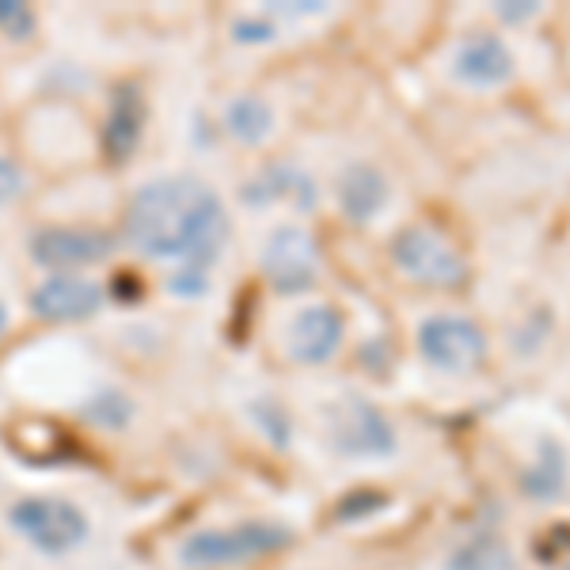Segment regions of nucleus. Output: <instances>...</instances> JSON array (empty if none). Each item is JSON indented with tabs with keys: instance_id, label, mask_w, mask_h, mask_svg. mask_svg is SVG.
<instances>
[{
	"instance_id": "6",
	"label": "nucleus",
	"mask_w": 570,
	"mask_h": 570,
	"mask_svg": "<svg viewBox=\"0 0 570 570\" xmlns=\"http://www.w3.org/2000/svg\"><path fill=\"white\" fill-rule=\"evenodd\" d=\"M331 445L354 461H381V456L395 453L400 441H395V426L384 419V411H376L357 395H346L331 419Z\"/></svg>"
},
{
	"instance_id": "24",
	"label": "nucleus",
	"mask_w": 570,
	"mask_h": 570,
	"mask_svg": "<svg viewBox=\"0 0 570 570\" xmlns=\"http://www.w3.org/2000/svg\"><path fill=\"white\" fill-rule=\"evenodd\" d=\"M4 327H8V308L0 305V335H4Z\"/></svg>"
},
{
	"instance_id": "1",
	"label": "nucleus",
	"mask_w": 570,
	"mask_h": 570,
	"mask_svg": "<svg viewBox=\"0 0 570 570\" xmlns=\"http://www.w3.org/2000/svg\"><path fill=\"white\" fill-rule=\"evenodd\" d=\"M122 236L145 259H179L183 266L209 271L228 244V209L202 179H156L134 195Z\"/></svg>"
},
{
	"instance_id": "2",
	"label": "nucleus",
	"mask_w": 570,
	"mask_h": 570,
	"mask_svg": "<svg viewBox=\"0 0 570 570\" xmlns=\"http://www.w3.org/2000/svg\"><path fill=\"white\" fill-rule=\"evenodd\" d=\"M293 544V529L282 521H236V525L198 529L179 544V563L190 570H220V567H240L266 559L274 551Z\"/></svg>"
},
{
	"instance_id": "12",
	"label": "nucleus",
	"mask_w": 570,
	"mask_h": 570,
	"mask_svg": "<svg viewBox=\"0 0 570 570\" xmlns=\"http://www.w3.org/2000/svg\"><path fill=\"white\" fill-rule=\"evenodd\" d=\"M338 206L354 225H365L389 206V179L373 164H351L338 179Z\"/></svg>"
},
{
	"instance_id": "16",
	"label": "nucleus",
	"mask_w": 570,
	"mask_h": 570,
	"mask_svg": "<svg viewBox=\"0 0 570 570\" xmlns=\"http://www.w3.org/2000/svg\"><path fill=\"white\" fill-rule=\"evenodd\" d=\"M225 126L236 141L259 145L274 130V110L263 96H236L225 110Z\"/></svg>"
},
{
	"instance_id": "14",
	"label": "nucleus",
	"mask_w": 570,
	"mask_h": 570,
	"mask_svg": "<svg viewBox=\"0 0 570 570\" xmlns=\"http://www.w3.org/2000/svg\"><path fill=\"white\" fill-rule=\"evenodd\" d=\"M570 475V461H567V449L559 445L556 438H540L537 441V461H532L525 472H521V491L537 502L559 499L567 487Z\"/></svg>"
},
{
	"instance_id": "22",
	"label": "nucleus",
	"mask_w": 570,
	"mask_h": 570,
	"mask_svg": "<svg viewBox=\"0 0 570 570\" xmlns=\"http://www.w3.org/2000/svg\"><path fill=\"white\" fill-rule=\"evenodd\" d=\"M233 31L240 42H271L274 35H278V27H274L271 20H252V16H247V20H236Z\"/></svg>"
},
{
	"instance_id": "25",
	"label": "nucleus",
	"mask_w": 570,
	"mask_h": 570,
	"mask_svg": "<svg viewBox=\"0 0 570 570\" xmlns=\"http://www.w3.org/2000/svg\"><path fill=\"white\" fill-rule=\"evenodd\" d=\"M567 570H570V567H567Z\"/></svg>"
},
{
	"instance_id": "11",
	"label": "nucleus",
	"mask_w": 570,
	"mask_h": 570,
	"mask_svg": "<svg viewBox=\"0 0 570 570\" xmlns=\"http://www.w3.org/2000/svg\"><path fill=\"white\" fill-rule=\"evenodd\" d=\"M289 343L293 357L305 365H320L327 357L338 354L343 346V316L331 305H312L305 312H297L289 324Z\"/></svg>"
},
{
	"instance_id": "23",
	"label": "nucleus",
	"mask_w": 570,
	"mask_h": 570,
	"mask_svg": "<svg viewBox=\"0 0 570 570\" xmlns=\"http://www.w3.org/2000/svg\"><path fill=\"white\" fill-rule=\"evenodd\" d=\"M537 12H540L537 0H529V4H510V0H502V4H499V16H502L505 23H525Z\"/></svg>"
},
{
	"instance_id": "3",
	"label": "nucleus",
	"mask_w": 570,
	"mask_h": 570,
	"mask_svg": "<svg viewBox=\"0 0 570 570\" xmlns=\"http://www.w3.org/2000/svg\"><path fill=\"white\" fill-rule=\"evenodd\" d=\"M12 529L42 556H69L88 540V518L80 505L53 494H27L8 513Z\"/></svg>"
},
{
	"instance_id": "7",
	"label": "nucleus",
	"mask_w": 570,
	"mask_h": 570,
	"mask_svg": "<svg viewBox=\"0 0 570 570\" xmlns=\"http://www.w3.org/2000/svg\"><path fill=\"white\" fill-rule=\"evenodd\" d=\"M320 247L316 236L297 225H282L263 247V274L278 293H305L316 282Z\"/></svg>"
},
{
	"instance_id": "5",
	"label": "nucleus",
	"mask_w": 570,
	"mask_h": 570,
	"mask_svg": "<svg viewBox=\"0 0 570 570\" xmlns=\"http://www.w3.org/2000/svg\"><path fill=\"white\" fill-rule=\"evenodd\" d=\"M419 354L441 373H472L487 357V335L468 316H426L419 324Z\"/></svg>"
},
{
	"instance_id": "9",
	"label": "nucleus",
	"mask_w": 570,
	"mask_h": 570,
	"mask_svg": "<svg viewBox=\"0 0 570 570\" xmlns=\"http://www.w3.org/2000/svg\"><path fill=\"white\" fill-rule=\"evenodd\" d=\"M107 293L99 282L91 278H77V274H58V278H46L39 289L31 293V308L39 320H50V324H77V320H88L104 308Z\"/></svg>"
},
{
	"instance_id": "19",
	"label": "nucleus",
	"mask_w": 570,
	"mask_h": 570,
	"mask_svg": "<svg viewBox=\"0 0 570 570\" xmlns=\"http://www.w3.org/2000/svg\"><path fill=\"white\" fill-rule=\"evenodd\" d=\"M0 35L8 39H31L35 35V12L20 0H0Z\"/></svg>"
},
{
	"instance_id": "20",
	"label": "nucleus",
	"mask_w": 570,
	"mask_h": 570,
	"mask_svg": "<svg viewBox=\"0 0 570 570\" xmlns=\"http://www.w3.org/2000/svg\"><path fill=\"white\" fill-rule=\"evenodd\" d=\"M168 289H171V293H179V297H202V293L209 289V278H206V271H195V266H183V271L171 274Z\"/></svg>"
},
{
	"instance_id": "15",
	"label": "nucleus",
	"mask_w": 570,
	"mask_h": 570,
	"mask_svg": "<svg viewBox=\"0 0 570 570\" xmlns=\"http://www.w3.org/2000/svg\"><path fill=\"white\" fill-rule=\"evenodd\" d=\"M271 198H293L301 209H316V183H312L305 171L289 168V164H278V168H266L263 179H255L247 187V202H271Z\"/></svg>"
},
{
	"instance_id": "21",
	"label": "nucleus",
	"mask_w": 570,
	"mask_h": 570,
	"mask_svg": "<svg viewBox=\"0 0 570 570\" xmlns=\"http://www.w3.org/2000/svg\"><path fill=\"white\" fill-rule=\"evenodd\" d=\"M23 195V171L16 160H8V156H0V206H8V202H16Z\"/></svg>"
},
{
	"instance_id": "17",
	"label": "nucleus",
	"mask_w": 570,
	"mask_h": 570,
	"mask_svg": "<svg viewBox=\"0 0 570 570\" xmlns=\"http://www.w3.org/2000/svg\"><path fill=\"white\" fill-rule=\"evenodd\" d=\"M449 570H510V548L494 532H480L449 556Z\"/></svg>"
},
{
	"instance_id": "13",
	"label": "nucleus",
	"mask_w": 570,
	"mask_h": 570,
	"mask_svg": "<svg viewBox=\"0 0 570 570\" xmlns=\"http://www.w3.org/2000/svg\"><path fill=\"white\" fill-rule=\"evenodd\" d=\"M141 126H145V96L137 85H122L115 88V99H110V115H107V156L110 160H130V153L141 141Z\"/></svg>"
},
{
	"instance_id": "4",
	"label": "nucleus",
	"mask_w": 570,
	"mask_h": 570,
	"mask_svg": "<svg viewBox=\"0 0 570 570\" xmlns=\"http://www.w3.org/2000/svg\"><path fill=\"white\" fill-rule=\"evenodd\" d=\"M392 263L400 266L407 278L430 285V289H456V285H464L468 278L464 255L456 252V244L434 225H407L403 233H395Z\"/></svg>"
},
{
	"instance_id": "18",
	"label": "nucleus",
	"mask_w": 570,
	"mask_h": 570,
	"mask_svg": "<svg viewBox=\"0 0 570 570\" xmlns=\"http://www.w3.org/2000/svg\"><path fill=\"white\" fill-rule=\"evenodd\" d=\"M85 415L91 422H99V426H107V430H118L126 419H130V403H126V395H115V392H107V395H96V400L85 407Z\"/></svg>"
},
{
	"instance_id": "10",
	"label": "nucleus",
	"mask_w": 570,
	"mask_h": 570,
	"mask_svg": "<svg viewBox=\"0 0 570 570\" xmlns=\"http://www.w3.org/2000/svg\"><path fill=\"white\" fill-rule=\"evenodd\" d=\"M453 72H456V80L468 88H502L513 80L518 61H513V53H510V46H505L502 35L475 31V35H468V39L461 42V50H456Z\"/></svg>"
},
{
	"instance_id": "8",
	"label": "nucleus",
	"mask_w": 570,
	"mask_h": 570,
	"mask_svg": "<svg viewBox=\"0 0 570 570\" xmlns=\"http://www.w3.org/2000/svg\"><path fill=\"white\" fill-rule=\"evenodd\" d=\"M115 255V236L99 228H42L31 240V259L50 266V271H69V266H91Z\"/></svg>"
}]
</instances>
